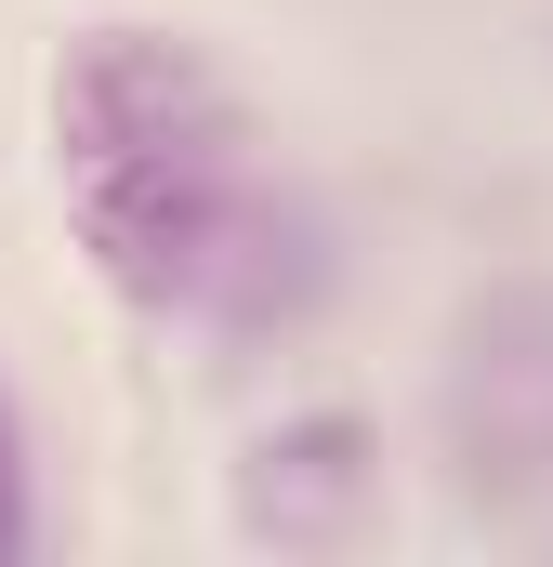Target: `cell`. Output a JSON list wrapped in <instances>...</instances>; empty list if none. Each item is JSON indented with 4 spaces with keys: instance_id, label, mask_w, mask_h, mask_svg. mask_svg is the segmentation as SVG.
Instances as JSON below:
<instances>
[{
    "instance_id": "obj_2",
    "label": "cell",
    "mask_w": 553,
    "mask_h": 567,
    "mask_svg": "<svg viewBox=\"0 0 553 567\" xmlns=\"http://www.w3.org/2000/svg\"><path fill=\"white\" fill-rule=\"evenodd\" d=\"M27 555V435H13V410H0V567Z\"/></svg>"
},
{
    "instance_id": "obj_1",
    "label": "cell",
    "mask_w": 553,
    "mask_h": 567,
    "mask_svg": "<svg viewBox=\"0 0 553 567\" xmlns=\"http://www.w3.org/2000/svg\"><path fill=\"white\" fill-rule=\"evenodd\" d=\"M53 185L93 278L158 330L264 343L330 278L316 212L290 198L251 93L171 27H93L53 66Z\"/></svg>"
}]
</instances>
